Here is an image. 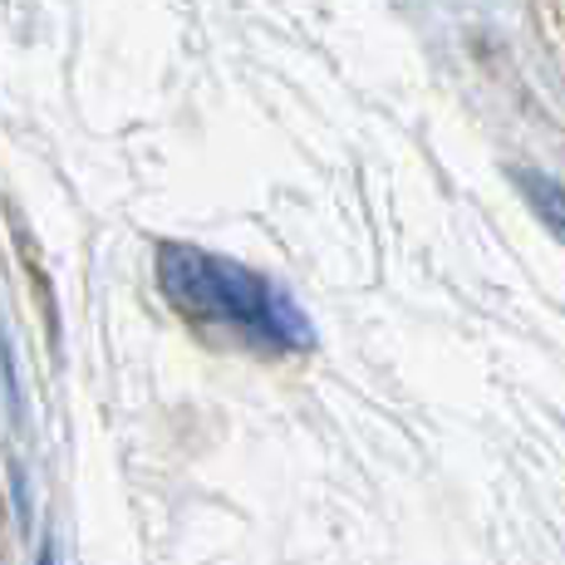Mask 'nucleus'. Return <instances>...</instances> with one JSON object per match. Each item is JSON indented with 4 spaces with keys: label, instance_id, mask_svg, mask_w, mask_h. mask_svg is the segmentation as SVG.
<instances>
[{
    "label": "nucleus",
    "instance_id": "f03ea898",
    "mask_svg": "<svg viewBox=\"0 0 565 565\" xmlns=\"http://www.w3.org/2000/svg\"><path fill=\"white\" fill-rule=\"evenodd\" d=\"M516 188L526 192V202L536 206V216L565 242V188L546 172H516Z\"/></svg>",
    "mask_w": 565,
    "mask_h": 565
},
{
    "label": "nucleus",
    "instance_id": "f257e3e1",
    "mask_svg": "<svg viewBox=\"0 0 565 565\" xmlns=\"http://www.w3.org/2000/svg\"><path fill=\"white\" fill-rule=\"evenodd\" d=\"M158 286L172 300V310L192 315L202 324H226L260 350H310L315 324L300 306L266 280L260 270L242 266L232 256H212L202 246L162 242L158 246Z\"/></svg>",
    "mask_w": 565,
    "mask_h": 565
}]
</instances>
